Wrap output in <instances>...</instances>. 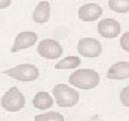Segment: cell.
Segmentation results:
<instances>
[{
  "label": "cell",
  "instance_id": "6da1fadb",
  "mask_svg": "<svg viewBox=\"0 0 129 121\" xmlns=\"http://www.w3.org/2000/svg\"><path fill=\"white\" fill-rule=\"evenodd\" d=\"M69 82L78 88L92 89L99 85L100 76L92 69H79L70 74Z\"/></svg>",
  "mask_w": 129,
  "mask_h": 121
},
{
  "label": "cell",
  "instance_id": "7a4b0ae2",
  "mask_svg": "<svg viewBox=\"0 0 129 121\" xmlns=\"http://www.w3.org/2000/svg\"><path fill=\"white\" fill-rule=\"evenodd\" d=\"M56 104L60 107H73L79 101V94L66 84H58L53 89Z\"/></svg>",
  "mask_w": 129,
  "mask_h": 121
},
{
  "label": "cell",
  "instance_id": "3957f363",
  "mask_svg": "<svg viewBox=\"0 0 129 121\" xmlns=\"http://www.w3.org/2000/svg\"><path fill=\"white\" fill-rule=\"evenodd\" d=\"M25 105V97L17 88L13 87L1 98V106L11 112H19Z\"/></svg>",
  "mask_w": 129,
  "mask_h": 121
},
{
  "label": "cell",
  "instance_id": "277c9868",
  "mask_svg": "<svg viewBox=\"0 0 129 121\" xmlns=\"http://www.w3.org/2000/svg\"><path fill=\"white\" fill-rule=\"evenodd\" d=\"M4 72L10 77L21 82H32L38 79L39 75L38 68L34 64H18L15 67L5 71Z\"/></svg>",
  "mask_w": 129,
  "mask_h": 121
},
{
  "label": "cell",
  "instance_id": "5b68a950",
  "mask_svg": "<svg viewBox=\"0 0 129 121\" xmlns=\"http://www.w3.org/2000/svg\"><path fill=\"white\" fill-rule=\"evenodd\" d=\"M38 52L41 57L47 59H56L62 54V48L57 41L43 40L38 46Z\"/></svg>",
  "mask_w": 129,
  "mask_h": 121
},
{
  "label": "cell",
  "instance_id": "8992f818",
  "mask_svg": "<svg viewBox=\"0 0 129 121\" xmlns=\"http://www.w3.org/2000/svg\"><path fill=\"white\" fill-rule=\"evenodd\" d=\"M79 54L85 58H96L102 53L103 47L98 40L94 38H83L78 44Z\"/></svg>",
  "mask_w": 129,
  "mask_h": 121
},
{
  "label": "cell",
  "instance_id": "52a82bcc",
  "mask_svg": "<svg viewBox=\"0 0 129 121\" xmlns=\"http://www.w3.org/2000/svg\"><path fill=\"white\" fill-rule=\"evenodd\" d=\"M120 24L116 20L103 19L98 23V33L104 38H115L119 34Z\"/></svg>",
  "mask_w": 129,
  "mask_h": 121
},
{
  "label": "cell",
  "instance_id": "ba28073f",
  "mask_svg": "<svg viewBox=\"0 0 129 121\" xmlns=\"http://www.w3.org/2000/svg\"><path fill=\"white\" fill-rule=\"evenodd\" d=\"M103 15V8L94 3H89L82 6L78 10V17L85 22L97 20Z\"/></svg>",
  "mask_w": 129,
  "mask_h": 121
},
{
  "label": "cell",
  "instance_id": "9c48e42d",
  "mask_svg": "<svg viewBox=\"0 0 129 121\" xmlns=\"http://www.w3.org/2000/svg\"><path fill=\"white\" fill-rule=\"evenodd\" d=\"M38 40V36L34 32H21L16 36L15 41L12 47V52L21 50L27 49L36 44Z\"/></svg>",
  "mask_w": 129,
  "mask_h": 121
},
{
  "label": "cell",
  "instance_id": "30bf717a",
  "mask_svg": "<svg viewBox=\"0 0 129 121\" xmlns=\"http://www.w3.org/2000/svg\"><path fill=\"white\" fill-rule=\"evenodd\" d=\"M109 79L125 80L129 78V62L122 61L112 64L107 74Z\"/></svg>",
  "mask_w": 129,
  "mask_h": 121
},
{
  "label": "cell",
  "instance_id": "8fae6325",
  "mask_svg": "<svg viewBox=\"0 0 129 121\" xmlns=\"http://www.w3.org/2000/svg\"><path fill=\"white\" fill-rule=\"evenodd\" d=\"M50 17V4L47 1H42L36 7L33 13V20L37 23H46Z\"/></svg>",
  "mask_w": 129,
  "mask_h": 121
},
{
  "label": "cell",
  "instance_id": "7c38bea8",
  "mask_svg": "<svg viewBox=\"0 0 129 121\" xmlns=\"http://www.w3.org/2000/svg\"><path fill=\"white\" fill-rule=\"evenodd\" d=\"M32 102L34 107H36V108L39 109V110H46V109L53 106V101L51 96L47 92L41 91V92L37 93Z\"/></svg>",
  "mask_w": 129,
  "mask_h": 121
},
{
  "label": "cell",
  "instance_id": "4fadbf2b",
  "mask_svg": "<svg viewBox=\"0 0 129 121\" xmlns=\"http://www.w3.org/2000/svg\"><path fill=\"white\" fill-rule=\"evenodd\" d=\"M80 64L81 60L79 58L76 56H70L59 61L54 67L56 69H74L79 66Z\"/></svg>",
  "mask_w": 129,
  "mask_h": 121
},
{
  "label": "cell",
  "instance_id": "5bb4252c",
  "mask_svg": "<svg viewBox=\"0 0 129 121\" xmlns=\"http://www.w3.org/2000/svg\"><path fill=\"white\" fill-rule=\"evenodd\" d=\"M110 10L118 13H126L129 12V0H109Z\"/></svg>",
  "mask_w": 129,
  "mask_h": 121
},
{
  "label": "cell",
  "instance_id": "9a60e30c",
  "mask_svg": "<svg viewBox=\"0 0 129 121\" xmlns=\"http://www.w3.org/2000/svg\"><path fill=\"white\" fill-rule=\"evenodd\" d=\"M35 121H64V118L58 112H47L35 117Z\"/></svg>",
  "mask_w": 129,
  "mask_h": 121
},
{
  "label": "cell",
  "instance_id": "2e32d148",
  "mask_svg": "<svg viewBox=\"0 0 129 121\" xmlns=\"http://www.w3.org/2000/svg\"><path fill=\"white\" fill-rule=\"evenodd\" d=\"M120 100L125 107L129 108V86L124 88L120 92Z\"/></svg>",
  "mask_w": 129,
  "mask_h": 121
},
{
  "label": "cell",
  "instance_id": "e0dca14e",
  "mask_svg": "<svg viewBox=\"0 0 129 121\" xmlns=\"http://www.w3.org/2000/svg\"><path fill=\"white\" fill-rule=\"evenodd\" d=\"M120 45L125 51L129 52V31L123 34L120 38Z\"/></svg>",
  "mask_w": 129,
  "mask_h": 121
},
{
  "label": "cell",
  "instance_id": "ac0fdd59",
  "mask_svg": "<svg viewBox=\"0 0 129 121\" xmlns=\"http://www.w3.org/2000/svg\"><path fill=\"white\" fill-rule=\"evenodd\" d=\"M11 4V0H0V9H6Z\"/></svg>",
  "mask_w": 129,
  "mask_h": 121
}]
</instances>
